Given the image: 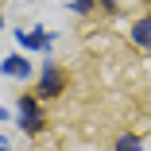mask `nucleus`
Here are the masks:
<instances>
[{"mask_svg": "<svg viewBox=\"0 0 151 151\" xmlns=\"http://www.w3.org/2000/svg\"><path fill=\"white\" fill-rule=\"evenodd\" d=\"M16 124H19V132H27V136H35V132H43V109H39V97L35 93H23L19 101H16Z\"/></svg>", "mask_w": 151, "mask_h": 151, "instance_id": "f257e3e1", "label": "nucleus"}, {"mask_svg": "<svg viewBox=\"0 0 151 151\" xmlns=\"http://www.w3.org/2000/svg\"><path fill=\"white\" fill-rule=\"evenodd\" d=\"M62 85H66L62 70H58L54 62H47V66L39 70V85H35V97H39V101H50V97H58V93H62Z\"/></svg>", "mask_w": 151, "mask_h": 151, "instance_id": "f03ea898", "label": "nucleus"}, {"mask_svg": "<svg viewBox=\"0 0 151 151\" xmlns=\"http://www.w3.org/2000/svg\"><path fill=\"white\" fill-rule=\"evenodd\" d=\"M16 43L23 50H50L54 47V35L43 31V27H35V31H16Z\"/></svg>", "mask_w": 151, "mask_h": 151, "instance_id": "7ed1b4c3", "label": "nucleus"}, {"mask_svg": "<svg viewBox=\"0 0 151 151\" xmlns=\"http://www.w3.org/2000/svg\"><path fill=\"white\" fill-rule=\"evenodd\" d=\"M128 39H132V47L151 54V16H139V19L128 23Z\"/></svg>", "mask_w": 151, "mask_h": 151, "instance_id": "20e7f679", "label": "nucleus"}, {"mask_svg": "<svg viewBox=\"0 0 151 151\" xmlns=\"http://www.w3.org/2000/svg\"><path fill=\"white\" fill-rule=\"evenodd\" d=\"M0 74H4V78H16V81H27L35 70H31V62H27L23 54H8L4 62H0Z\"/></svg>", "mask_w": 151, "mask_h": 151, "instance_id": "39448f33", "label": "nucleus"}, {"mask_svg": "<svg viewBox=\"0 0 151 151\" xmlns=\"http://www.w3.org/2000/svg\"><path fill=\"white\" fill-rule=\"evenodd\" d=\"M116 151H143V143H139V136H132V132H124L116 139Z\"/></svg>", "mask_w": 151, "mask_h": 151, "instance_id": "423d86ee", "label": "nucleus"}, {"mask_svg": "<svg viewBox=\"0 0 151 151\" xmlns=\"http://www.w3.org/2000/svg\"><path fill=\"white\" fill-rule=\"evenodd\" d=\"M93 4H97V0H70V8H74L78 16H85V12H93Z\"/></svg>", "mask_w": 151, "mask_h": 151, "instance_id": "0eeeda50", "label": "nucleus"}, {"mask_svg": "<svg viewBox=\"0 0 151 151\" xmlns=\"http://www.w3.org/2000/svg\"><path fill=\"white\" fill-rule=\"evenodd\" d=\"M4 120H8V112H4V105H0V124H4Z\"/></svg>", "mask_w": 151, "mask_h": 151, "instance_id": "6e6552de", "label": "nucleus"}, {"mask_svg": "<svg viewBox=\"0 0 151 151\" xmlns=\"http://www.w3.org/2000/svg\"><path fill=\"white\" fill-rule=\"evenodd\" d=\"M0 151H12V143H0Z\"/></svg>", "mask_w": 151, "mask_h": 151, "instance_id": "1a4fd4ad", "label": "nucleus"}, {"mask_svg": "<svg viewBox=\"0 0 151 151\" xmlns=\"http://www.w3.org/2000/svg\"><path fill=\"white\" fill-rule=\"evenodd\" d=\"M0 31H4V16H0Z\"/></svg>", "mask_w": 151, "mask_h": 151, "instance_id": "9d476101", "label": "nucleus"}, {"mask_svg": "<svg viewBox=\"0 0 151 151\" xmlns=\"http://www.w3.org/2000/svg\"><path fill=\"white\" fill-rule=\"evenodd\" d=\"M0 143H4V132H0Z\"/></svg>", "mask_w": 151, "mask_h": 151, "instance_id": "9b49d317", "label": "nucleus"}]
</instances>
